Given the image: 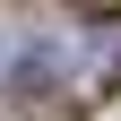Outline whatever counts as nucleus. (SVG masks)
<instances>
[{"label": "nucleus", "instance_id": "f257e3e1", "mask_svg": "<svg viewBox=\"0 0 121 121\" xmlns=\"http://www.w3.org/2000/svg\"><path fill=\"white\" fill-rule=\"evenodd\" d=\"M104 86H112V95H121V52H112V69H104Z\"/></svg>", "mask_w": 121, "mask_h": 121}]
</instances>
